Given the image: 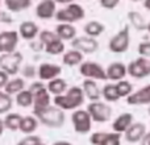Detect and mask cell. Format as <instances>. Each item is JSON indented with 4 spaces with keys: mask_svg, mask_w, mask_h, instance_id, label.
Masks as SVG:
<instances>
[{
    "mask_svg": "<svg viewBox=\"0 0 150 145\" xmlns=\"http://www.w3.org/2000/svg\"><path fill=\"white\" fill-rule=\"evenodd\" d=\"M45 50H46V53H49V54L57 55V54H61V53L65 50V45H63L62 40L57 38V40H54V41H52L50 44H47Z\"/></svg>",
    "mask_w": 150,
    "mask_h": 145,
    "instance_id": "cell-32",
    "label": "cell"
},
{
    "mask_svg": "<svg viewBox=\"0 0 150 145\" xmlns=\"http://www.w3.org/2000/svg\"><path fill=\"white\" fill-rule=\"evenodd\" d=\"M12 108V99L9 94L0 91V114H5Z\"/></svg>",
    "mask_w": 150,
    "mask_h": 145,
    "instance_id": "cell-33",
    "label": "cell"
},
{
    "mask_svg": "<svg viewBox=\"0 0 150 145\" xmlns=\"http://www.w3.org/2000/svg\"><path fill=\"white\" fill-rule=\"evenodd\" d=\"M120 144H121V133L112 132V133H107L103 143L100 145H120Z\"/></svg>",
    "mask_w": 150,
    "mask_h": 145,
    "instance_id": "cell-34",
    "label": "cell"
},
{
    "mask_svg": "<svg viewBox=\"0 0 150 145\" xmlns=\"http://www.w3.org/2000/svg\"><path fill=\"white\" fill-rule=\"evenodd\" d=\"M38 145H45V144H38Z\"/></svg>",
    "mask_w": 150,
    "mask_h": 145,
    "instance_id": "cell-51",
    "label": "cell"
},
{
    "mask_svg": "<svg viewBox=\"0 0 150 145\" xmlns=\"http://www.w3.org/2000/svg\"><path fill=\"white\" fill-rule=\"evenodd\" d=\"M83 91L87 95V98L93 102L99 100V98H100V91H99L98 85L93 79H86L83 82Z\"/></svg>",
    "mask_w": 150,
    "mask_h": 145,
    "instance_id": "cell-20",
    "label": "cell"
},
{
    "mask_svg": "<svg viewBox=\"0 0 150 145\" xmlns=\"http://www.w3.org/2000/svg\"><path fill=\"white\" fill-rule=\"evenodd\" d=\"M57 38H59L58 34L53 33V32H49V31H44V32H41V34H40V40H41V42L45 45L50 44L52 41H54V40H57Z\"/></svg>",
    "mask_w": 150,
    "mask_h": 145,
    "instance_id": "cell-36",
    "label": "cell"
},
{
    "mask_svg": "<svg viewBox=\"0 0 150 145\" xmlns=\"http://www.w3.org/2000/svg\"><path fill=\"white\" fill-rule=\"evenodd\" d=\"M117 91H119L120 98L121 96H129L132 94V85H130L128 80H119V83L116 85Z\"/></svg>",
    "mask_w": 150,
    "mask_h": 145,
    "instance_id": "cell-35",
    "label": "cell"
},
{
    "mask_svg": "<svg viewBox=\"0 0 150 145\" xmlns=\"http://www.w3.org/2000/svg\"><path fill=\"white\" fill-rule=\"evenodd\" d=\"M73 46L82 53H93L98 49V41L93 37H78L73 40Z\"/></svg>",
    "mask_w": 150,
    "mask_h": 145,
    "instance_id": "cell-13",
    "label": "cell"
},
{
    "mask_svg": "<svg viewBox=\"0 0 150 145\" xmlns=\"http://www.w3.org/2000/svg\"><path fill=\"white\" fill-rule=\"evenodd\" d=\"M146 31H148V32H149V33H150V23L148 24V29H146Z\"/></svg>",
    "mask_w": 150,
    "mask_h": 145,
    "instance_id": "cell-48",
    "label": "cell"
},
{
    "mask_svg": "<svg viewBox=\"0 0 150 145\" xmlns=\"http://www.w3.org/2000/svg\"><path fill=\"white\" fill-rule=\"evenodd\" d=\"M32 92L34 94V111L38 109H44L50 106V96H49V90L45 88L41 83H34L32 87Z\"/></svg>",
    "mask_w": 150,
    "mask_h": 145,
    "instance_id": "cell-10",
    "label": "cell"
},
{
    "mask_svg": "<svg viewBox=\"0 0 150 145\" xmlns=\"http://www.w3.org/2000/svg\"><path fill=\"white\" fill-rule=\"evenodd\" d=\"M55 17L58 21L62 23H74L76 20H82L84 17V9L79 4H70L69 7L59 9L55 13Z\"/></svg>",
    "mask_w": 150,
    "mask_h": 145,
    "instance_id": "cell-6",
    "label": "cell"
},
{
    "mask_svg": "<svg viewBox=\"0 0 150 145\" xmlns=\"http://www.w3.org/2000/svg\"><path fill=\"white\" fill-rule=\"evenodd\" d=\"M104 25L100 24L99 21H90V23L86 24L84 26V32L87 33V36L90 37H96L99 34H101L104 32Z\"/></svg>",
    "mask_w": 150,
    "mask_h": 145,
    "instance_id": "cell-28",
    "label": "cell"
},
{
    "mask_svg": "<svg viewBox=\"0 0 150 145\" xmlns=\"http://www.w3.org/2000/svg\"><path fill=\"white\" fill-rule=\"evenodd\" d=\"M53 145H71V144L67 143V141H57V143H54Z\"/></svg>",
    "mask_w": 150,
    "mask_h": 145,
    "instance_id": "cell-45",
    "label": "cell"
},
{
    "mask_svg": "<svg viewBox=\"0 0 150 145\" xmlns=\"http://www.w3.org/2000/svg\"><path fill=\"white\" fill-rule=\"evenodd\" d=\"M149 114H150V107H149Z\"/></svg>",
    "mask_w": 150,
    "mask_h": 145,
    "instance_id": "cell-50",
    "label": "cell"
},
{
    "mask_svg": "<svg viewBox=\"0 0 150 145\" xmlns=\"http://www.w3.org/2000/svg\"><path fill=\"white\" fill-rule=\"evenodd\" d=\"M120 3V0H100V5L107 9H113L117 7V4Z\"/></svg>",
    "mask_w": 150,
    "mask_h": 145,
    "instance_id": "cell-40",
    "label": "cell"
},
{
    "mask_svg": "<svg viewBox=\"0 0 150 145\" xmlns=\"http://www.w3.org/2000/svg\"><path fill=\"white\" fill-rule=\"evenodd\" d=\"M66 87H67L66 82L63 79H61V78H54V79L49 80V85H47L49 92L54 94V95H61L66 90Z\"/></svg>",
    "mask_w": 150,
    "mask_h": 145,
    "instance_id": "cell-25",
    "label": "cell"
},
{
    "mask_svg": "<svg viewBox=\"0 0 150 145\" xmlns=\"http://www.w3.org/2000/svg\"><path fill=\"white\" fill-rule=\"evenodd\" d=\"M91 115L88 111H83V109H78L73 114L71 120L74 124V129L75 132L86 135L91 131Z\"/></svg>",
    "mask_w": 150,
    "mask_h": 145,
    "instance_id": "cell-8",
    "label": "cell"
},
{
    "mask_svg": "<svg viewBox=\"0 0 150 145\" xmlns=\"http://www.w3.org/2000/svg\"><path fill=\"white\" fill-rule=\"evenodd\" d=\"M83 61V54L79 50H69L65 55H63V63L67 66H75Z\"/></svg>",
    "mask_w": 150,
    "mask_h": 145,
    "instance_id": "cell-23",
    "label": "cell"
},
{
    "mask_svg": "<svg viewBox=\"0 0 150 145\" xmlns=\"http://www.w3.org/2000/svg\"><path fill=\"white\" fill-rule=\"evenodd\" d=\"M62 72L61 66L54 63H42L38 69V77L42 80H52Z\"/></svg>",
    "mask_w": 150,
    "mask_h": 145,
    "instance_id": "cell-15",
    "label": "cell"
},
{
    "mask_svg": "<svg viewBox=\"0 0 150 145\" xmlns=\"http://www.w3.org/2000/svg\"><path fill=\"white\" fill-rule=\"evenodd\" d=\"M127 103L132 106H140V104H150V85L140 88L136 92H132L127 96Z\"/></svg>",
    "mask_w": 150,
    "mask_h": 145,
    "instance_id": "cell-14",
    "label": "cell"
},
{
    "mask_svg": "<svg viewBox=\"0 0 150 145\" xmlns=\"http://www.w3.org/2000/svg\"><path fill=\"white\" fill-rule=\"evenodd\" d=\"M128 17H129L130 23L134 25L136 29H138V31H145V29H148V24L149 23H146L145 18H144L138 12H134V11H132V12H129Z\"/></svg>",
    "mask_w": 150,
    "mask_h": 145,
    "instance_id": "cell-29",
    "label": "cell"
},
{
    "mask_svg": "<svg viewBox=\"0 0 150 145\" xmlns=\"http://www.w3.org/2000/svg\"><path fill=\"white\" fill-rule=\"evenodd\" d=\"M125 140L128 143L136 144L138 141H141L144 139V136L146 135V127L142 123H133L127 131H125Z\"/></svg>",
    "mask_w": 150,
    "mask_h": 145,
    "instance_id": "cell-12",
    "label": "cell"
},
{
    "mask_svg": "<svg viewBox=\"0 0 150 145\" xmlns=\"http://www.w3.org/2000/svg\"><path fill=\"white\" fill-rule=\"evenodd\" d=\"M8 75L9 74H7L4 70H0V88L4 87L8 83Z\"/></svg>",
    "mask_w": 150,
    "mask_h": 145,
    "instance_id": "cell-41",
    "label": "cell"
},
{
    "mask_svg": "<svg viewBox=\"0 0 150 145\" xmlns=\"http://www.w3.org/2000/svg\"><path fill=\"white\" fill-rule=\"evenodd\" d=\"M105 135H107L105 132H95V133H92V136L90 137V143L92 145H100L101 143H103Z\"/></svg>",
    "mask_w": 150,
    "mask_h": 145,
    "instance_id": "cell-39",
    "label": "cell"
},
{
    "mask_svg": "<svg viewBox=\"0 0 150 145\" xmlns=\"http://www.w3.org/2000/svg\"><path fill=\"white\" fill-rule=\"evenodd\" d=\"M128 74L136 79H142L150 75V60L146 57H138L128 65Z\"/></svg>",
    "mask_w": 150,
    "mask_h": 145,
    "instance_id": "cell-4",
    "label": "cell"
},
{
    "mask_svg": "<svg viewBox=\"0 0 150 145\" xmlns=\"http://www.w3.org/2000/svg\"><path fill=\"white\" fill-rule=\"evenodd\" d=\"M0 1H1V0H0Z\"/></svg>",
    "mask_w": 150,
    "mask_h": 145,
    "instance_id": "cell-52",
    "label": "cell"
},
{
    "mask_svg": "<svg viewBox=\"0 0 150 145\" xmlns=\"http://www.w3.org/2000/svg\"><path fill=\"white\" fill-rule=\"evenodd\" d=\"M38 144H42L41 139L38 136H28V137L23 139L17 145H38Z\"/></svg>",
    "mask_w": 150,
    "mask_h": 145,
    "instance_id": "cell-38",
    "label": "cell"
},
{
    "mask_svg": "<svg viewBox=\"0 0 150 145\" xmlns=\"http://www.w3.org/2000/svg\"><path fill=\"white\" fill-rule=\"evenodd\" d=\"M87 111L90 112L91 117H92L93 122L96 123H105L111 119L112 115V108L108 104L100 103V102H92V103L88 104Z\"/></svg>",
    "mask_w": 150,
    "mask_h": 145,
    "instance_id": "cell-5",
    "label": "cell"
},
{
    "mask_svg": "<svg viewBox=\"0 0 150 145\" xmlns=\"http://www.w3.org/2000/svg\"><path fill=\"white\" fill-rule=\"evenodd\" d=\"M55 33L58 34L61 40H73L76 34V29L70 24H61L57 26Z\"/></svg>",
    "mask_w": 150,
    "mask_h": 145,
    "instance_id": "cell-21",
    "label": "cell"
},
{
    "mask_svg": "<svg viewBox=\"0 0 150 145\" xmlns=\"http://www.w3.org/2000/svg\"><path fill=\"white\" fill-rule=\"evenodd\" d=\"M21 119H23V116H20L18 114H9V115H7V117L4 119V124L8 129L17 131V129H20Z\"/></svg>",
    "mask_w": 150,
    "mask_h": 145,
    "instance_id": "cell-31",
    "label": "cell"
},
{
    "mask_svg": "<svg viewBox=\"0 0 150 145\" xmlns=\"http://www.w3.org/2000/svg\"><path fill=\"white\" fill-rule=\"evenodd\" d=\"M16 102H17V104L20 107L26 108V107H29L34 102V94L30 90H23L17 94V96H16Z\"/></svg>",
    "mask_w": 150,
    "mask_h": 145,
    "instance_id": "cell-22",
    "label": "cell"
},
{
    "mask_svg": "<svg viewBox=\"0 0 150 145\" xmlns=\"http://www.w3.org/2000/svg\"><path fill=\"white\" fill-rule=\"evenodd\" d=\"M18 42V33L15 31L0 33V53H13Z\"/></svg>",
    "mask_w": 150,
    "mask_h": 145,
    "instance_id": "cell-11",
    "label": "cell"
},
{
    "mask_svg": "<svg viewBox=\"0 0 150 145\" xmlns=\"http://www.w3.org/2000/svg\"><path fill=\"white\" fill-rule=\"evenodd\" d=\"M103 96L107 102H117L120 99L116 85H105L103 88Z\"/></svg>",
    "mask_w": 150,
    "mask_h": 145,
    "instance_id": "cell-30",
    "label": "cell"
},
{
    "mask_svg": "<svg viewBox=\"0 0 150 145\" xmlns=\"http://www.w3.org/2000/svg\"><path fill=\"white\" fill-rule=\"evenodd\" d=\"M79 71H80V74H82L83 77L91 78V79H98V80L108 79V77H107V71L104 70L99 63L91 62V61H87V62L82 63Z\"/></svg>",
    "mask_w": 150,
    "mask_h": 145,
    "instance_id": "cell-9",
    "label": "cell"
},
{
    "mask_svg": "<svg viewBox=\"0 0 150 145\" xmlns=\"http://www.w3.org/2000/svg\"><path fill=\"white\" fill-rule=\"evenodd\" d=\"M55 3L53 0H44L36 7V15L40 18H52L55 12Z\"/></svg>",
    "mask_w": 150,
    "mask_h": 145,
    "instance_id": "cell-16",
    "label": "cell"
},
{
    "mask_svg": "<svg viewBox=\"0 0 150 145\" xmlns=\"http://www.w3.org/2000/svg\"><path fill=\"white\" fill-rule=\"evenodd\" d=\"M144 7L150 11V0H145V1H144Z\"/></svg>",
    "mask_w": 150,
    "mask_h": 145,
    "instance_id": "cell-46",
    "label": "cell"
},
{
    "mask_svg": "<svg viewBox=\"0 0 150 145\" xmlns=\"http://www.w3.org/2000/svg\"><path fill=\"white\" fill-rule=\"evenodd\" d=\"M129 25H125L116 36H113L111 40H109V50L112 53H124L128 50L129 48Z\"/></svg>",
    "mask_w": 150,
    "mask_h": 145,
    "instance_id": "cell-3",
    "label": "cell"
},
{
    "mask_svg": "<svg viewBox=\"0 0 150 145\" xmlns=\"http://www.w3.org/2000/svg\"><path fill=\"white\" fill-rule=\"evenodd\" d=\"M24 80L21 78H16V79L8 80V83L4 86V90L7 94L12 95V94H18L20 91L24 90Z\"/></svg>",
    "mask_w": 150,
    "mask_h": 145,
    "instance_id": "cell-27",
    "label": "cell"
},
{
    "mask_svg": "<svg viewBox=\"0 0 150 145\" xmlns=\"http://www.w3.org/2000/svg\"><path fill=\"white\" fill-rule=\"evenodd\" d=\"M141 145H150V133H146L141 140Z\"/></svg>",
    "mask_w": 150,
    "mask_h": 145,
    "instance_id": "cell-43",
    "label": "cell"
},
{
    "mask_svg": "<svg viewBox=\"0 0 150 145\" xmlns=\"http://www.w3.org/2000/svg\"><path fill=\"white\" fill-rule=\"evenodd\" d=\"M133 124V115L129 114V112H125V114H121L112 124V128H113V132L117 133H125V131Z\"/></svg>",
    "mask_w": 150,
    "mask_h": 145,
    "instance_id": "cell-17",
    "label": "cell"
},
{
    "mask_svg": "<svg viewBox=\"0 0 150 145\" xmlns=\"http://www.w3.org/2000/svg\"><path fill=\"white\" fill-rule=\"evenodd\" d=\"M57 3H61V4H66V3H71L74 1V0H55Z\"/></svg>",
    "mask_w": 150,
    "mask_h": 145,
    "instance_id": "cell-47",
    "label": "cell"
},
{
    "mask_svg": "<svg viewBox=\"0 0 150 145\" xmlns=\"http://www.w3.org/2000/svg\"><path fill=\"white\" fill-rule=\"evenodd\" d=\"M128 68H125L124 63L121 62H115L111 63L107 69V77L111 80H122V78L127 75Z\"/></svg>",
    "mask_w": 150,
    "mask_h": 145,
    "instance_id": "cell-18",
    "label": "cell"
},
{
    "mask_svg": "<svg viewBox=\"0 0 150 145\" xmlns=\"http://www.w3.org/2000/svg\"><path fill=\"white\" fill-rule=\"evenodd\" d=\"M34 114L42 124H45L49 128H61L65 123V114L59 107L49 106L44 109L34 111Z\"/></svg>",
    "mask_w": 150,
    "mask_h": 145,
    "instance_id": "cell-1",
    "label": "cell"
},
{
    "mask_svg": "<svg viewBox=\"0 0 150 145\" xmlns=\"http://www.w3.org/2000/svg\"><path fill=\"white\" fill-rule=\"evenodd\" d=\"M21 61H23V55L20 53H5L0 55V68L7 74L15 75L17 74Z\"/></svg>",
    "mask_w": 150,
    "mask_h": 145,
    "instance_id": "cell-7",
    "label": "cell"
},
{
    "mask_svg": "<svg viewBox=\"0 0 150 145\" xmlns=\"http://www.w3.org/2000/svg\"><path fill=\"white\" fill-rule=\"evenodd\" d=\"M18 32L24 40H33L38 34V26L33 21H24V23H21Z\"/></svg>",
    "mask_w": 150,
    "mask_h": 145,
    "instance_id": "cell-19",
    "label": "cell"
},
{
    "mask_svg": "<svg viewBox=\"0 0 150 145\" xmlns=\"http://www.w3.org/2000/svg\"><path fill=\"white\" fill-rule=\"evenodd\" d=\"M32 0H5V5L12 12H20L23 9H26L30 7Z\"/></svg>",
    "mask_w": 150,
    "mask_h": 145,
    "instance_id": "cell-26",
    "label": "cell"
},
{
    "mask_svg": "<svg viewBox=\"0 0 150 145\" xmlns=\"http://www.w3.org/2000/svg\"><path fill=\"white\" fill-rule=\"evenodd\" d=\"M0 21H3V23H8V24H9L12 20H11V17H9V16H8V15H5L4 12H1V11H0Z\"/></svg>",
    "mask_w": 150,
    "mask_h": 145,
    "instance_id": "cell-42",
    "label": "cell"
},
{
    "mask_svg": "<svg viewBox=\"0 0 150 145\" xmlns=\"http://www.w3.org/2000/svg\"><path fill=\"white\" fill-rule=\"evenodd\" d=\"M4 128H5L4 122H3V120L0 119V136H1V135H3V132H4Z\"/></svg>",
    "mask_w": 150,
    "mask_h": 145,
    "instance_id": "cell-44",
    "label": "cell"
},
{
    "mask_svg": "<svg viewBox=\"0 0 150 145\" xmlns=\"http://www.w3.org/2000/svg\"><path fill=\"white\" fill-rule=\"evenodd\" d=\"M132 1H141V0H132Z\"/></svg>",
    "mask_w": 150,
    "mask_h": 145,
    "instance_id": "cell-49",
    "label": "cell"
},
{
    "mask_svg": "<svg viewBox=\"0 0 150 145\" xmlns=\"http://www.w3.org/2000/svg\"><path fill=\"white\" fill-rule=\"evenodd\" d=\"M84 102V91L79 87H71L66 92V95H58L54 98V103L57 107L62 109H74L79 107Z\"/></svg>",
    "mask_w": 150,
    "mask_h": 145,
    "instance_id": "cell-2",
    "label": "cell"
},
{
    "mask_svg": "<svg viewBox=\"0 0 150 145\" xmlns=\"http://www.w3.org/2000/svg\"><path fill=\"white\" fill-rule=\"evenodd\" d=\"M37 129V120L32 116H25L21 119L20 123V131L23 133H26V135H30L34 131Z\"/></svg>",
    "mask_w": 150,
    "mask_h": 145,
    "instance_id": "cell-24",
    "label": "cell"
},
{
    "mask_svg": "<svg viewBox=\"0 0 150 145\" xmlns=\"http://www.w3.org/2000/svg\"><path fill=\"white\" fill-rule=\"evenodd\" d=\"M138 54L141 57L150 58V41H144L138 45Z\"/></svg>",
    "mask_w": 150,
    "mask_h": 145,
    "instance_id": "cell-37",
    "label": "cell"
}]
</instances>
